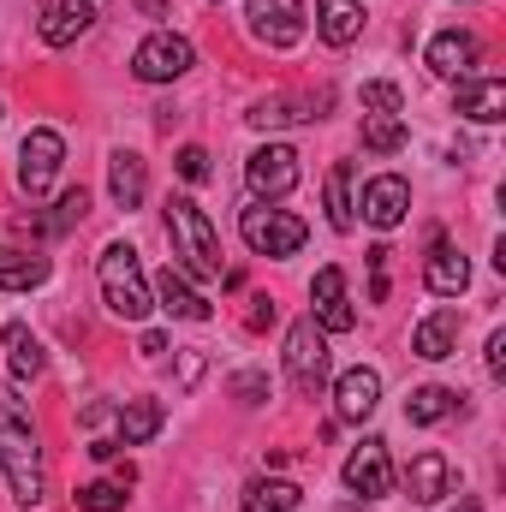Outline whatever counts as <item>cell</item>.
<instances>
[{"mask_svg":"<svg viewBox=\"0 0 506 512\" xmlns=\"http://www.w3.org/2000/svg\"><path fill=\"white\" fill-rule=\"evenodd\" d=\"M0 477H6L18 507L42 501V435H36V417L12 382H0Z\"/></svg>","mask_w":506,"mask_h":512,"instance_id":"1","label":"cell"},{"mask_svg":"<svg viewBox=\"0 0 506 512\" xmlns=\"http://www.w3.org/2000/svg\"><path fill=\"white\" fill-rule=\"evenodd\" d=\"M167 239H173V268L185 280H221V239L191 197H167Z\"/></svg>","mask_w":506,"mask_h":512,"instance_id":"2","label":"cell"},{"mask_svg":"<svg viewBox=\"0 0 506 512\" xmlns=\"http://www.w3.org/2000/svg\"><path fill=\"white\" fill-rule=\"evenodd\" d=\"M96 286H102V304H108L120 322H143V316L155 310V292H149L143 262H137L131 245H108V251L96 256Z\"/></svg>","mask_w":506,"mask_h":512,"instance_id":"3","label":"cell"},{"mask_svg":"<svg viewBox=\"0 0 506 512\" xmlns=\"http://www.w3.org/2000/svg\"><path fill=\"white\" fill-rule=\"evenodd\" d=\"M191 66H197V48H191L179 30H149V36L131 48V78H137V84H179Z\"/></svg>","mask_w":506,"mask_h":512,"instance_id":"4","label":"cell"},{"mask_svg":"<svg viewBox=\"0 0 506 512\" xmlns=\"http://www.w3.org/2000/svg\"><path fill=\"white\" fill-rule=\"evenodd\" d=\"M239 239L251 245L256 256H298L304 251V239H310V227L298 221V215H286V209H245L239 215Z\"/></svg>","mask_w":506,"mask_h":512,"instance_id":"5","label":"cell"},{"mask_svg":"<svg viewBox=\"0 0 506 512\" xmlns=\"http://www.w3.org/2000/svg\"><path fill=\"white\" fill-rule=\"evenodd\" d=\"M286 376L298 393H322V382H328V334L316 328V316L286 328Z\"/></svg>","mask_w":506,"mask_h":512,"instance_id":"6","label":"cell"},{"mask_svg":"<svg viewBox=\"0 0 506 512\" xmlns=\"http://www.w3.org/2000/svg\"><path fill=\"white\" fill-rule=\"evenodd\" d=\"M245 24L262 48H298L310 30L304 0H245Z\"/></svg>","mask_w":506,"mask_h":512,"instance_id":"7","label":"cell"},{"mask_svg":"<svg viewBox=\"0 0 506 512\" xmlns=\"http://www.w3.org/2000/svg\"><path fill=\"white\" fill-rule=\"evenodd\" d=\"M298 179H304V167H298V149L292 143H262V149H251V161H245V185H251L262 203H280Z\"/></svg>","mask_w":506,"mask_h":512,"instance_id":"8","label":"cell"},{"mask_svg":"<svg viewBox=\"0 0 506 512\" xmlns=\"http://www.w3.org/2000/svg\"><path fill=\"white\" fill-rule=\"evenodd\" d=\"M60 167H66V137L60 131L36 126L18 143V185H24V197H42L60 179Z\"/></svg>","mask_w":506,"mask_h":512,"instance_id":"9","label":"cell"},{"mask_svg":"<svg viewBox=\"0 0 506 512\" xmlns=\"http://www.w3.org/2000/svg\"><path fill=\"white\" fill-rule=\"evenodd\" d=\"M340 483L352 489V495H364V501H381V495H393V459H387V441H358L352 453H346V465H340Z\"/></svg>","mask_w":506,"mask_h":512,"instance_id":"10","label":"cell"},{"mask_svg":"<svg viewBox=\"0 0 506 512\" xmlns=\"http://www.w3.org/2000/svg\"><path fill=\"white\" fill-rule=\"evenodd\" d=\"M310 316H316L322 334H352V328H358V310H352V298H346V274H340L334 262L316 268V280H310Z\"/></svg>","mask_w":506,"mask_h":512,"instance_id":"11","label":"cell"},{"mask_svg":"<svg viewBox=\"0 0 506 512\" xmlns=\"http://www.w3.org/2000/svg\"><path fill=\"white\" fill-rule=\"evenodd\" d=\"M90 24H96L90 0H42V12H36V36L48 48H72L78 36H90Z\"/></svg>","mask_w":506,"mask_h":512,"instance_id":"12","label":"cell"},{"mask_svg":"<svg viewBox=\"0 0 506 512\" xmlns=\"http://www.w3.org/2000/svg\"><path fill=\"white\" fill-rule=\"evenodd\" d=\"M364 221L376 227V233H393L399 221H405V209H411V185L399 179V173H376L370 185H364Z\"/></svg>","mask_w":506,"mask_h":512,"instance_id":"13","label":"cell"},{"mask_svg":"<svg viewBox=\"0 0 506 512\" xmlns=\"http://www.w3.org/2000/svg\"><path fill=\"white\" fill-rule=\"evenodd\" d=\"M376 405H381V370L352 364V370L334 382V411H340V423H364V417H376Z\"/></svg>","mask_w":506,"mask_h":512,"instance_id":"14","label":"cell"},{"mask_svg":"<svg viewBox=\"0 0 506 512\" xmlns=\"http://www.w3.org/2000/svg\"><path fill=\"white\" fill-rule=\"evenodd\" d=\"M149 292H155V304H161L173 322H209V316H215V310H209V298H203V292L173 268V262L155 274V286H149Z\"/></svg>","mask_w":506,"mask_h":512,"instance_id":"15","label":"cell"},{"mask_svg":"<svg viewBox=\"0 0 506 512\" xmlns=\"http://www.w3.org/2000/svg\"><path fill=\"white\" fill-rule=\"evenodd\" d=\"M453 495V465H447V453H417L411 465H405V501L411 507H435V501H447Z\"/></svg>","mask_w":506,"mask_h":512,"instance_id":"16","label":"cell"},{"mask_svg":"<svg viewBox=\"0 0 506 512\" xmlns=\"http://www.w3.org/2000/svg\"><path fill=\"white\" fill-rule=\"evenodd\" d=\"M423 66H429L435 78H465V72L477 66V36H471V30H435L429 48H423Z\"/></svg>","mask_w":506,"mask_h":512,"instance_id":"17","label":"cell"},{"mask_svg":"<svg viewBox=\"0 0 506 512\" xmlns=\"http://www.w3.org/2000/svg\"><path fill=\"white\" fill-rule=\"evenodd\" d=\"M459 328H465V316L441 304V310H429V316L411 328V352H417V358H429V364H441V358H453V352H459Z\"/></svg>","mask_w":506,"mask_h":512,"instance_id":"18","label":"cell"},{"mask_svg":"<svg viewBox=\"0 0 506 512\" xmlns=\"http://www.w3.org/2000/svg\"><path fill=\"white\" fill-rule=\"evenodd\" d=\"M453 108H459L465 120H477V126H495V120H506V78H459Z\"/></svg>","mask_w":506,"mask_h":512,"instance_id":"19","label":"cell"},{"mask_svg":"<svg viewBox=\"0 0 506 512\" xmlns=\"http://www.w3.org/2000/svg\"><path fill=\"white\" fill-rule=\"evenodd\" d=\"M423 286H429L435 298H459V292L471 286V262L453 251L447 239H435V245H429V262H423Z\"/></svg>","mask_w":506,"mask_h":512,"instance_id":"20","label":"cell"},{"mask_svg":"<svg viewBox=\"0 0 506 512\" xmlns=\"http://www.w3.org/2000/svg\"><path fill=\"white\" fill-rule=\"evenodd\" d=\"M108 197L120 203V209H143V197H149V167H143V155L137 149H120L114 161H108Z\"/></svg>","mask_w":506,"mask_h":512,"instance_id":"21","label":"cell"},{"mask_svg":"<svg viewBox=\"0 0 506 512\" xmlns=\"http://www.w3.org/2000/svg\"><path fill=\"white\" fill-rule=\"evenodd\" d=\"M84 215H90V191H84V185H72V191H60L54 215H24L18 227H24V233H36V239H60V233H72Z\"/></svg>","mask_w":506,"mask_h":512,"instance_id":"22","label":"cell"},{"mask_svg":"<svg viewBox=\"0 0 506 512\" xmlns=\"http://www.w3.org/2000/svg\"><path fill=\"white\" fill-rule=\"evenodd\" d=\"M364 30V6L358 0H316V36L328 48H352Z\"/></svg>","mask_w":506,"mask_h":512,"instance_id":"23","label":"cell"},{"mask_svg":"<svg viewBox=\"0 0 506 512\" xmlns=\"http://www.w3.org/2000/svg\"><path fill=\"white\" fill-rule=\"evenodd\" d=\"M6 370H12V382H36L42 370H48V358H42V340L30 334V322H6Z\"/></svg>","mask_w":506,"mask_h":512,"instance_id":"24","label":"cell"},{"mask_svg":"<svg viewBox=\"0 0 506 512\" xmlns=\"http://www.w3.org/2000/svg\"><path fill=\"white\" fill-rule=\"evenodd\" d=\"M48 274H54L48 256L18 251V245H0V292H36Z\"/></svg>","mask_w":506,"mask_h":512,"instance_id":"25","label":"cell"},{"mask_svg":"<svg viewBox=\"0 0 506 512\" xmlns=\"http://www.w3.org/2000/svg\"><path fill=\"white\" fill-rule=\"evenodd\" d=\"M322 203H328V227L334 233H352L358 227V203H352V161H334L328 179H322Z\"/></svg>","mask_w":506,"mask_h":512,"instance_id":"26","label":"cell"},{"mask_svg":"<svg viewBox=\"0 0 506 512\" xmlns=\"http://www.w3.org/2000/svg\"><path fill=\"white\" fill-rule=\"evenodd\" d=\"M120 447H143V441H155L161 435V423H167V411H161V399H131V405H120Z\"/></svg>","mask_w":506,"mask_h":512,"instance_id":"27","label":"cell"},{"mask_svg":"<svg viewBox=\"0 0 506 512\" xmlns=\"http://www.w3.org/2000/svg\"><path fill=\"white\" fill-rule=\"evenodd\" d=\"M298 501H304V489L292 477H256V483H245V512H298Z\"/></svg>","mask_w":506,"mask_h":512,"instance_id":"28","label":"cell"},{"mask_svg":"<svg viewBox=\"0 0 506 512\" xmlns=\"http://www.w3.org/2000/svg\"><path fill=\"white\" fill-rule=\"evenodd\" d=\"M459 405V393L453 387H441V382H423V387H411V399H405V423H417V429H429V423H441L447 411Z\"/></svg>","mask_w":506,"mask_h":512,"instance_id":"29","label":"cell"},{"mask_svg":"<svg viewBox=\"0 0 506 512\" xmlns=\"http://www.w3.org/2000/svg\"><path fill=\"white\" fill-rule=\"evenodd\" d=\"M310 108H316V102H292V96H268V102H256V108L245 114V120L268 131V126H292V120H316Z\"/></svg>","mask_w":506,"mask_h":512,"instance_id":"30","label":"cell"},{"mask_svg":"<svg viewBox=\"0 0 506 512\" xmlns=\"http://www.w3.org/2000/svg\"><path fill=\"white\" fill-rule=\"evenodd\" d=\"M131 483H120V477H102V483H84L72 501H78V512H126V495Z\"/></svg>","mask_w":506,"mask_h":512,"instance_id":"31","label":"cell"},{"mask_svg":"<svg viewBox=\"0 0 506 512\" xmlns=\"http://www.w3.org/2000/svg\"><path fill=\"white\" fill-rule=\"evenodd\" d=\"M364 149L399 155V149H405V120H399V114H364Z\"/></svg>","mask_w":506,"mask_h":512,"instance_id":"32","label":"cell"},{"mask_svg":"<svg viewBox=\"0 0 506 512\" xmlns=\"http://www.w3.org/2000/svg\"><path fill=\"white\" fill-rule=\"evenodd\" d=\"M364 108H370V114H405V96H399V84L370 78V84H364Z\"/></svg>","mask_w":506,"mask_h":512,"instance_id":"33","label":"cell"},{"mask_svg":"<svg viewBox=\"0 0 506 512\" xmlns=\"http://www.w3.org/2000/svg\"><path fill=\"white\" fill-rule=\"evenodd\" d=\"M173 167H179L185 185H203V179H209V149H203V143H185V149L173 155Z\"/></svg>","mask_w":506,"mask_h":512,"instance_id":"34","label":"cell"},{"mask_svg":"<svg viewBox=\"0 0 506 512\" xmlns=\"http://www.w3.org/2000/svg\"><path fill=\"white\" fill-rule=\"evenodd\" d=\"M233 399H239L245 411H256V405L268 399V376H256V370H239V376H233Z\"/></svg>","mask_w":506,"mask_h":512,"instance_id":"35","label":"cell"},{"mask_svg":"<svg viewBox=\"0 0 506 512\" xmlns=\"http://www.w3.org/2000/svg\"><path fill=\"white\" fill-rule=\"evenodd\" d=\"M387 256H393L387 245H376V251H370V298H376V304L387 298Z\"/></svg>","mask_w":506,"mask_h":512,"instance_id":"36","label":"cell"},{"mask_svg":"<svg viewBox=\"0 0 506 512\" xmlns=\"http://www.w3.org/2000/svg\"><path fill=\"white\" fill-rule=\"evenodd\" d=\"M489 376H506V328L489 334Z\"/></svg>","mask_w":506,"mask_h":512,"instance_id":"37","label":"cell"},{"mask_svg":"<svg viewBox=\"0 0 506 512\" xmlns=\"http://www.w3.org/2000/svg\"><path fill=\"white\" fill-rule=\"evenodd\" d=\"M203 376V352H179V387H197Z\"/></svg>","mask_w":506,"mask_h":512,"instance_id":"38","label":"cell"},{"mask_svg":"<svg viewBox=\"0 0 506 512\" xmlns=\"http://www.w3.org/2000/svg\"><path fill=\"white\" fill-rule=\"evenodd\" d=\"M137 352H143V358H161V352H167V334H155V328H149V334L137 340Z\"/></svg>","mask_w":506,"mask_h":512,"instance_id":"39","label":"cell"},{"mask_svg":"<svg viewBox=\"0 0 506 512\" xmlns=\"http://www.w3.org/2000/svg\"><path fill=\"white\" fill-rule=\"evenodd\" d=\"M274 322V304L268 298H251V328H268Z\"/></svg>","mask_w":506,"mask_h":512,"instance_id":"40","label":"cell"},{"mask_svg":"<svg viewBox=\"0 0 506 512\" xmlns=\"http://www.w3.org/2000/svg\"><path fill=\"white\" fill-rule=\"evenodd\" d=\"M84 453H90V459H114V453H120V441H114V435H102V441H90Z\"/></svg>","mask_w":506,"mask_h":512,"instance_id":"41","label":"cell"},{"mask_svg":"<svg viewBox=\"0 0 506 512\" xmlns=\"http://www.w3.org/2000/svg\"><path fill=\"white\" fill-rule=\"evenodd\" d=\"M137 6H143L149 18H167V0H137Z\"/></svg>","mask_w":506,"mask_h":512,"instance_id":"42","label":"cell"},{"mask_svg":"<svg viewBox=\"0 0 506 512\" xmlns=\"http://www.w3.org/2000/svg\"><path fill=\"white\" fill-rule=\"evenodd\" d=\"M453 512H483V501H477V495H465V501H459Z\"/></svg>","mask_w":506,"mask_h":512,"instance_id":"43","label":"cell"},{"mask_svg":"<svg viewBox=\"0 0 506 512\" xmlns=\"http://www.w3.org/2000/svg\"><path fill=\"white\" fill-rule=\"evenodd\" d=\"M0 120H6V114H0Z\"/></svg>","mask_w":506,"mask_h":512,"instance_id":"44","label":"cell"}]
</instances>
